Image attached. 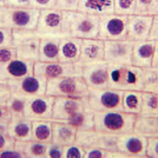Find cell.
<instances>
[{
	"label": "cell",
	"instance_id": "d4e9b609",
	"mask_svg": "<svg viewBox=\"0 0 158 158\" xmlns=\"http://www.w3.org/2000/svg\"><path fill=\"white\" fill-rule=\"evenodd\" d=\"M60 38H40L39 60L43 63H52L59 60Z\"/></svg>",
	"mask_w": 158,
	"mask_h": 158
},
{
	"label": "cell",
	"instance_id": "ac0fdd59",
	"mask_svg": "<svg viewBox=\"0 0 158 158\" xmlns=\"http://www.w3.org/2000/svg\"><path fill=\"white\" fill-rule=\"evenodd\" d=\"M34 73V61L15 57L6 64L0 65V80L20 79Z\"/></svg>",
	"mask_w": 158,
	"mask_h": 158
},
{
	"label": "cell",
	"instance_id": "7dc6e473",
	"mask_svg": "<svg viewBox=\"0 0 158 158\" xmlns=\"http://www.w3.org/2000/svg\"><path fill=\"white\" fill-rule=\"evenodd\" d=\"M14 144H15V140L12 137H10L6 133H0V150L14 148Z\"/></svg>",
	"mask_w": 158,
	"mask_h": 158
},
{
	"label": "cell",
	"instance_id": "7bdbcfd3",
	"mask_svg": "<svg viewBox=\"0 0 158 158\" xmlns=\"http://www.w3.org/2000/svg\"><path fill=\"white\" fill-rule=\"evenodd\" d=\"M146 156L148 158H158V136L148 138Z\"/></svg>",
	"mask_w": 158,
	"mask_h": 158
},
{
	"label": "cell",
	"instance_id": "9f6ffc18",
	"mask_svg": "<svg viewBox=\"0 0 158 158\" xmlns=\"http://www.w3.org/2000/svg\"><path fill=\"white\" fill-rule=\"evenodd\" d=\"M157 70H158V67H157Z\"/></svg>",
	"mask_w": 158,
	"mask_h": 158
},
{
	"label": "cell",
	"instance_id": "603a6c76",
	"mask_svg": "<svg viewBox=\"0 0 158 158\" xmlns=\"http://www.w3.org/2000/svg\"><path fill=\"white\" fill-rule=\"evenodd\" d=\"M78 11L98 17L114 13V0H78Z\"/></svg>",
	"mask_w": 158,
	"mask_h": 158
},
{
	"label": "cell",
	"instance_id": "484cf974",
	"mask_svg": "<svg viewBox=\"0 0 158 158\" xmlns=\"http://www.w3.org/2000/svg\"><path fill=\"white\" fill-rule=\"evenodd\" d=\"M14 148L23 152L26 158H45L47 143L38 140H15Z\"/></svg>",
	"mask_w": 158,
	"mask_h": 158
},
{
	"label": "cell",
	"instance_id": "db71d44e",
	"mask_svg": "<svg viewBox=\"0 0 158 158\" xmlns=\"http://www.w3.org/2000/svg\"><path fill=\"white\" fill-rule=\"evenodd\" d=\"M156 14H158V0H157V8H156ZM155 14V15H156Z\"/></svg>",
	"mask_w": 158,
	"mask_h": 158
},
{
	"label": "cell",
	"instance_id": "8992f818",
	"mask_svg": "<svg viewBox=\"0 0 158 158\" xmlns=\"http://www.w3.org/2000/svg\"><path fill=\"white\" fill-rule=\"evenodd\" d=\"M89 103L93 112L123 111V91L111 87L90 89Z\"/></svg>",
	"mask_w": 158,
	"mask_h": 158
},
{
	"label": "cell",
	"instance_id": "d6a6232c",
	"mask_svg": "<svg viewBox=\"0 0 158 158\" xmlns=\"http://www.w3.org/2000/svg\"><path fill=\"white\" fill-rule=\"evenodd\" d=\"M143 116H158V93L145 92L143 91V105L142 112Z\"/></svg>",
	"mask_w": 158,
	"mask_h": 158
},
{
	"label": "cell",
	"instance_id": "ffe728a7",
	"mask_svg": "<svg viewBox=\"0 0 158 158\" xmlns=\"http://www.w3.org/2000/svg\"><path fill=\"white\" fill-rule=\"evenodd\" d=\"M155 44L156 41L152 39L133 41L132 65L138 66L142 69L152 66V60L155 54Z\"/></svg>",
	"mask_w": 158,
	"mask_h": 158
},
{
	"label": "cell",
	"instance_id": "8d00e7d4",
	"mask_svg": "<svg viewBox=\"0 0 158 158\" xmlns=\"http://www.w3.org/2000/svg\"><path fill=\"white\" fill-rule=\"evenodd\" d=\"M84 155H85V149L76 142L64 146L63 158H84Z\"/></svg>",
	"mask_w": 158,
	"mask_h": 158
},
{
	"label": "cell",
	"instance_id": "ba28073f",
	"mask_svg": "<svg viewBox=\"0 0 158 158\" xmlns=\"http://www.w3.org/2000/svg\"><path fill=\"white\" fill-rule=\"evenodd\" d=\"M34 74L41 76L47 80L60 77H79L83 74V66L79 65V63H63L59 60L43 63L37 60L34 61Z\"/></svg>",
	"mask_w": 158,
	"mask_h": 158
},
{
	"label": "cell",
	"instance_id": "7a4b0ae2",
	"mask_svg": "<svg viewBox=\"0 0 158 158\" xmlns=\"http://www.w3.org/2000/svg\"><path fill=\"white\" fill-rule=\"evenodd\" d=\"M136 114L124 111L94 112V129L97 131L122 135L133 131Z\"/></svg>",
	"mask_w": 158,
	"mask_h": 158
},
{
	"label": "cell",
	"instance_id": "5bb4252c",
	"mask_svg": "<svg viewBox=\"0 0 158 158\" xmlns=\"http://www.w3.org/2000/svg\"><path fill=\"white\" fill-rule=\"evenodd\" d=\"M53 104H54V97L48 96L46 93L39 96H27L24 117L31 120L52 119Z\"/></svg>",
	"mask_w": 158,
	"mask_h": 158
},
{
	"label": "cell",
	"instance_id": "4fadbf2b",
	"mask_svg": "<svg viewBox=\"0 0 158 158\" xmlns=\"http://www.w3.org/2000/svg\"><path fill=\"white\" fill-rule=\"evenodd\" d=\"M148 137L136 131L118 135V151L126 158H148Z\"/></svg>",
	"mask_w": 158,
	"mask_h": 158
},
{
	"label": "cell",
	"instance_id": "c3c4849f",
	"mask_svg": "<svg viewBox=\"0 0 158 158\" xmlns=\"http://www.w3.org/2000/svg\"><path fill=\"white\" fill-rule=\"evenodd\" d=\"M31 0H6L5 6L11 7H31Z\"/></svg>",
	"mask_w": 158,
	"mask_h": 158
},
{
	"label": "cell",
	"instance_id": "e0dca14e",
	"mask_svg": "<svg viewBox=\"0 0 158 158\" xmlns=\"http://www.w3.org/2000/svg\"><path fill=\"white\" fill-rule=\"evenodd\" d=\"M153 15L132 14L127 17V37L131 41L145 40L150 38Z\"/></svg>",
	"mask_w": 158,
	"mask_h": 158
},
{
	"label": "cell",
	"instance_id": "836d02e7",
	"mask_svg": "<svg viewBox=\"0 0 158 158\" xmlns=\"http://www.w3.org/2000/svg\"><path fill=\"white\" fill-rule=\"evenodd\" d=\"M145 86L144 90L145 92H152L158 93V70L157 67H145Z\"/></svg>",
	"mask_w": 158,
	"mask_h": 158
},
{
	"label": "cell",
	"instance_id": "816d5d0a",
	"mask_svg": "<svg viewBox=\"0 0 158 158\" xmlns=\"http://www.w3.org/2000/svg\"><path fill=\"white\" fill-rule=\"evenodd\" d=\"M155 54H153V60H152V66L158 67V40H155Z\"/></svg>",
	"mask_w": 158,
	"mask_h": 158
},
{
	"label": "cell",
	"instance_id": "4316f807",
	"mask_svg": "<svg viewBox=\"0 0 158 158\" xmlns=\"http://www.w3.org/2000/svg\"><path fill=\"white\" fill-rule=\"evenodd\" d=\"M127 69L129 65L110 64L109 66V87L126 91L127 90Z\"/></svg>",
	"mask_w": 158,
	"mask_h": 158
},
{
	"label": "cell",
	"instance_id": "3957f363",
	"mask_svg": "<svg viewBox=\"0 0 158 158\" xmlns=\"http://www.w3.org/2000/svg\"><path fill=\"white\" fill-rule=\"evenodd\" d=\"M39 14V10L31 7L0 6V27L35 30Z\"/></svg>",
	"mask_w": 158,
	"mask_h": 158
},
{
	"label": "cell",
	"instance_id": "52a82bcc",
	"mask_svg": "<svg viewBox=\"0 0 158 158\" xmlns=\"http://www.w3.org/2000/svg\"><path fill=\"white\" fill-rule=\"evenodd\" d=\"M127 37V17L116 13L104 14L99 17L98 39L122 40Z\"/></svg>",
	"mask_w": 158,
	"mask_h": 158
},
{
	"label": "cell",
	"instance_id": "d590c367",
	"mask_svg": "<svg viewBox=\"0 0 158 158\" xmlns=\"http://www.w3.org/2000/svg\"><path fill=\"white\" fill-rule=\"evenodd\" d=\"M157 0H136V13L144 15H155Z\"/></svg>",
	"mask_w": 158,
	"mask_h": 158
},
{
	"label": "cell",
	"instance_id": "277c9868",
	"mask_svg": "<svg viewBox=\"0 0 158 158\" xmlns=\"http://www.w3.org/2000/svg\"><path fill=\"white\" fill-rule=\"evenodd\" d=\"M90 87L81 76L48 79L46 94L52 97H89Z\"/></svg>",
	"mask_w": 158,
	"mask_h": 158
},
{
	"label": "cell",
	"instance_id": "4dcf8cb0",
	"mask_svg": "<svg viewBox=\"0 0 158 158\" xmlns=\"http://www.w3.org/2000/svg\"><path fill=\"white\" fill-rule=\"evenodd\" d=\"M69 124H71L73 127H76L77 130H90L94 129V112L92 109L85 110V111L79 112L78 114H76L71 119L65 120Z\"/></svg>",
	"mask_w": 158,
	"mask_h": 158
},
{
	"label": "cell",
	"instance_id": "bcb514c9",
	"mask_svg": "<svg viewBox=\"0 0 158 158\" xmlns=\"http://www.w3.org/2000/svg\"><path fill=\"white\" fill-rule=\"evenodd\" d=\"M0 158H26L23 152L17 150L15 148H8L0 150Z\"/></svg>",
	"mask_w": 158,
	"mask_h": 158
},
{
	"label": "cell",
	"instance_id": "f1b7e54d",
	"mask_svg": "<svg viewBox=\"0 0 158 158\" xmlns=\"http://www.w3.org/2000/svg\"><path fill=\"white\" fill-rule=\"evenodd\" d=\"M143 105V91H123V111L131 114H139Z\"/></svg>",
	"mask_w": 158,
	"mask_h": 158
},
{
	"label": "cell",
	"instance_id": "d6986e66",
	"mask_svg": "<svg viewBox=\"0 0 158 158\" xmlns=\"http://www.w3.org/2000/svg\"><path fill=\"white\" fill-rule=\"evenodd\" d=\"M104 60V41L98 39H83L79 65L85 66Z\"/></svg>",
	"mask_w": 158,
	"mask_h": 158
},
{
	"label": "cell",
	"instance_id": "f546056e",
	"mask_svg": "<svg viewBox=\"0 0 158 158\" xmlns=\"http://www.w3.org/2000/svg\"><path fill=\"white\" fill-rule=\"evenodd\" d=\"M32 139L43 143L52 142V119L32 120Z\"/></svg>",
	"mask_w": 158,
	"mask_h": 158
},
{
	"label": "cell",
	"instance_id": "1f68e13d",
	"mask_svg": "<svg viewBox=\"0 0 158 158\" xmlns=\"http://www.w3.org/2000/svg\"><path fill=\"white\" fill-rule=\"evenodd\" d=\"M26 107V97L19 94H11L6 103V109L12 117H24Z\"/></svg>",
	"mask_w": 158,
	"mask_h": 158
},
{
	"label": "cell",
	"instance_id": "6da1fadb",
	"mask_svg": "<svg viewBox=\"0 0 158 158\" xmlns=\"http://www.w3.org/2000/svg\"><path fill=\"white\" fill-rule=\"evenodd\" d=\"M73 12L58 8L41 10L35 32L40 38L71 37V21Z\"/></svg>",
	"mask_w": 158,
	"mask_h": 158
},
{
	"label": "cell",
	"instance_id": "f907efd6",
	"mask_svg": "<svg viewBox=\"0 0 158 158\" xmlns=\"http://www.w3.org/2000/svg\"><path fill=\"white\" fill-rule=\"evenodd\" d=\"M11 118H12V116L6 109V106L0 105V122H10Z\"/></svg>",
	"mask_w": 158,
	"mask_h": 158
},
{
	"label": "cell",
	"instance_id": "ee69618b",
	"mask_svg": "<svg viewBox=\"0 0 158 158\" xmlns=\"http://www.w3.org/2000/svg\"><path fill=\"white\" fill-rule=\"evenodd\" d=\"M11 89L8 86L7 80H0V105L6 106L8 98L11 97Z\"/></svg>",
	"mask_w": 158,
	"mask_h": 158
},
{
	"label": "cell",
	"instance_id": "44dd1931",
	"mask_svg": "<svg viewBox=\"0 0 158 158\" xmlns=\"http://www.w3.org/2000/svg\"><path fill=\"white\" fill-rule=\"evenodd\" d=\"M83 39L74 37L60 38L59 61L63 63H78L80 57Z\"/></svg>",
	"mask_w": 158,
	"mask_h": 158
},
{
	"label": "cell",
	"instance_id": "9a60e30c",
	"mask_svg": "<svg viewBox=\"0 0 158 158\" xmlns=\"http://www.w3.org/2000/svg\"><path fill=\"white\" fill-rule=\"evenodd\" d=\"M7 83L13 94L27 97V96H39L46 93L47 79L34 73L24 78L7 80Z\"/></svg>",
	"mask_w": 158,
	"mask_h": 158
},
{
	"label": "cell",
	"instance_id": "5b68a950",
	"mask_svg": "<svg viewBox=\"0 0 158 158\" xmlns=\"http://www.w3.org/2000/svg\"><path fill=\"white\" fill-rule=\"evenodd\" d=\"M12 46L15 48L18 58L33 61L39 60L40 37L37 34L35 30H12Z\"/></svg>",
	"mask_w": 158,
	"mask_h": 158
},
{
	"label": "cell",
	"instance_id": "681fc988",
	"mask_svg": "<svg viewBox=\"0 0 158 158\" xmlns=\"http://www.w3.org/2000/svg\"><path fill=\"white\" fill-rule=\"evenodd\" d=\"M152 40H158V14L153 15V21H152L151 32H150V38Z\"/></svg>",
	"mask_w": 158,
	"mask_h": 158
},
{
	"label": "cell",
	"instance_id": "7402d4cb",
	"mask_svg": "<svg viewBox=\"0 0 158 158\" xmlns=\"http://www.w3.org/2000/svg\"><path fill=\"white\" fill-rule=\"evenodd\" d=\"M77 129L65 120L52 119V142L61 145H69L76 142Z\"/></svg>",
	"mask_w": 158,
	"mask_h": 158
},
{
	"label": "cell",
	"instance_id": "60d3db41",
	"mask_svg": "<svg viewBox=\"0 0 158 158\" xmlns=\"http://www.w3.org/2000/svg\"><path fill=\"white\" fill-rule=\"evenodd\" d=\"M56 8L61 11L77 12L78 11V0H57Z\"/></svg>",
	"mask_w": 158,
	"mask_h": 158
},
{
	"label": "cell",
	"instance_id": "e575fe53",
	"mask_svg": "<svg viewBox=\"0 0 158 158\" xmlns=\"http://www.w3.org/2000/svg\"><path fill=\"white\" fill-rule=\"evenodd\" d=\"M114 13L126 17L135 14L136 0H114Z\"/></svg>",
	"mask_w": 158,
	"mask_h": 158
},
{
	"label": "cell",
	"instance_id": "11a10c76",
	"mask_svg": "<svg viewBox=\"0 0 158 158\" xmlns=\"http://www.w3.org/2000/svg\"><path fill=\"white\" fill-rule=\"evenodd\" d=\"M157 118H158V116H157ZM157 136H158V130H157Z\"/></svg>",
	"mask_w": 158,
	"mask_h": 158
},
{
	"label": "cell",
	"instance_id": "f5cc1de1",
	"mask_svg": "<svg viewBox=\"0 0 158 158\" xmlns=\"http://www.w3.org/2000/svg\"><path fill=\"white\" fill-rule=\"evenodd\" d=\"M5 1L6 0H0V6H5Z\"/></svg>",
	"mask_w": 158,
	"mask_h": 158
},
{
	"label": "cell",
	"instance_id": "7c38bea8",
	"mask_svg": "<svg viewBox=\"0 0 158 158\" xmlns=\"http://www.w3.org/2000/svg\"><path fill=\"white\" fill-rule=\"evenodd\" d=\"M133 41L129 39L105 40L104 41V60L109 64L132 65Z\"/></svg>",
	"mask_w": 158,
	"mask_h": 158
},
{
	"label": "cell",
	"instance_id": "2e32d148",
	"mask_svg": "<svg viewBox=\"0 0 158 158\" xmlns=\"http://www.w3.org/2000/svg\"><path fill=\"white\" fill-rule=\"evenodd\" d=\"M109 66L110 64L105 60L83 66L81 77L90 89L109 87Z\"/></svg>",
	"mask_w": 158,
	"mask_h": 158
},
{
	"label": "cell",
	"instance_id": "f35d334b",
	"mask_svg": "<svg viewBox=\"0 0 158 158\" xmlns=\"http://www.w3.org/2000/svg\"><path fill=\"white\" fill-rule=\"evenodd\" d=\"M63 152H64V145L51 142L47 143L45 158H63Z\"/></svg>",
	"mask_w": 158,
	"mask_h": 158
},
{
	"label": "cell",
	"instance_id": "74e56055",
	"mask_svg": "<svg viewBox=\"0 0 158 158\" xmlns=\"http://www.w3.org/2000/svg\"><path fill=\"white\" fill-rule=\"evenodd\" d=\"M85 155L84 158H110L111 150H105L102 148H84Z\"/></svg>",
	"mask_w": 158,
	"mask_h": 158
},
{
	"label": "cell",
	"instance_id": "83f0119b",
	"mask_svg": "<svg viewBox=\"0 0 158 158\" xmlns=\"http://www.w3.org/2000/svg\"><path fill=\"white\" fill-rule=\"evenodd\" d=\"M158 130V118L153 116H143V114H136L135 119V126L133 131L138 132L149 137L157 136Z\"/></svg>",
	"mask_w": 158,
	"mask_h": 158
},
{
	"label": "cell",
	"instance_id": "9c48e42d",
	"mask_svg": "<svg viewBox=\"0 0 158 158\" xmlns=\"http://www.w3.org/2000/svg\"><path fill=\"white\" fill-rule=\"evenodd\" d=\"M90 109L89 97H54L52 119L67 120L79 112Z\"/></svg>",
	"mask_w": 158,
	"mask_h": 158
},
{
	"label": "cell",
	"instance_id": "b9f144b4",
	"mask_svg": "<svg viewBox=\"0 0 158 158\" xmlns=\"http://www.w3.org/2000/svg\"><path fill=\"white\" fill-rule=\"evenodd\" d=\"M56 4L57 0H31V8H35V10H51V8H56Z\"/></svg>",
	"mask_w": 158,
	"mask_h": 158
},
{
	"label": "cell",
	"instance_id": "f6af8a7d",
	"mask_svg": "<svg viewBox=\"0 0 158 158\" xmlns=\"http://www.w3.org/2000/svg\"><path fill=\"white\" fill-rule=\"evenodd\" d=\"M0 46H12V30L0 27Z\"/></svg>",
	"mask_w": 158,
	"mask_h": 158
},
{
	"label": "cell",
	"instance_id": "30bf717a",
	"mask_svg": "<svg viewBox=\"0 0 158 158\" xmlns=\"http://www.w3.org/2000/svg\"><path fill=\"white\" fill-rule=\"evenodd\" d=\"M76 143L83 148H102L105 150H118V135L97 131L96 129L77 131Z\"/></svg>",
	"mask_w": 158,
	"mask_h": 158
},
{
	"label": "cell",
	"instance_id": "cb8c5ba5",
	"mask_svg": "<svg viewBox=\"0 0 158 158\" xmlns=\"http://www.w3.org/2000/svg\"><path fill=\"white\" fill-rule=\"evenodd\" d=\"M8 136L14 140H31L32 120L26 117H12L8 123Z\"/></svg>",
	"mask_w": 158,
	"mask_h": 158
},
{
	"label": "cell",
	"instance_id": "ab89813d",
	"mask_svg": "<svg viewBox=\"0 0 158 158\" xmlns=\"http://www.w3.org/2000/svg\"><path fill=\"white\" fill-rule=\"evenodd\" d=\"M17 57V52L13 46H0V65L6 64Z\"/></svg>",
	"mask_w": 158,
	"mask_h": 158
},
{
	"label": "cell",
	"instance_id": "8fae6325",
	"mask_svg": "<svg viewBox=\"0 0 158 158\" xmlns=\"http://www.w3.org/2000/svg\"><path fill=\"white\" fill-rule=\"evenodd\" d=\"M99 33V17L93 14L73 12L71 37L80 39H96Z\"/></svg>",
	"mask_w": 158,
	"mask_h": 158
}]
</instances>
